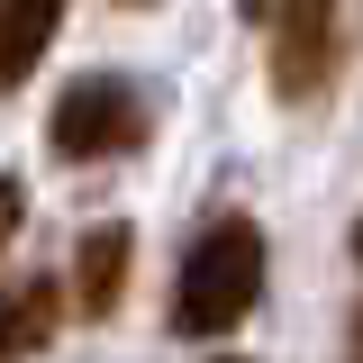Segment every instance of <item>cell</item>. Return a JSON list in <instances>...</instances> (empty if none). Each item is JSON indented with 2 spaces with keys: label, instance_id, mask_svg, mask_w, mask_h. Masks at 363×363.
Returning a JSON list of instances; mask_svg holds the SVG:
<instances>
[{
  "label": "cell",
  "instance_id": "obj_8",
  "mask_svg": "<svg viewBox=\"0 0 363 363\" xmlns=\"http://www.w3.org/2000/svg\"><path fill=\"white\" fill-rule=\"evenodd\" d=\"M345 336H354V363H363V309H354V327H345Z\"/></svg>",
  "mask_w": 363,
  "mask_h": 363
},
{
  "label": "cell",
  "instance_id": "obj_10",
  "mask_svg": "<svg viewBox=\"0 0 363 363\" xmlns=\"http://www.w3.org/2000/svg\"><path fill=\"white\" fill-rule=\"evenodd\" d=\"M218 363H245V354H218Z\"/></svg>",
  "mask_w": 363,
  "mask_h": 363
},
{
  "label": "cell",
  "instance_id": "obj_1",
  "mask_svg": "<svg viewBox=\"0 0 363 363\" xmlns=\"http://www.w3.org/2000/svg\"><path fill=\"white\" fill-rule=\"evenodd\" d=\"M264 227L255 218H209L191 245H182V272H173V336H191V345H218V336H236L245 318H255V300H264Z\"/></svg>",
  "mask_w": 363,
  "mask_h": 363
},
{
  "label": "cell",
  "instance_id": "obj_7",
  "mask_svg": "<svg viewBox=\"0 0 363 363\" xmlns=\"http://www.w3.org/2000/svg\"><path fill=\"white\" fill-rule=\"evenodd\" d=\"M18 236H28V182L0 173V272H9V255H18Z\"/></svg>",
  "mask_w": 363,
  "mask_h": 363
},
{
  "label": "cell",
  "instance_id": "obj_5",
  "mask_svg": "<svg viewBox=\"0 0 363 363\" xmlns=\"http://www.w3.org/2000/svg\"><path fill=\"white\" fill-rule=\"evenodd\" d=\"M64 327V281L55 272H18L9 300H0V363H28L37 345H55Z\"/></svg>",
  "mask_w": 363,
  "mask_h": 363
},
{
  "label": "cell",
  "instance_id": "obj_11",
  "mask_svg": "<svg viewBox=\"0 0 363 363\" xmlns=\"http://www.w3.org/2000/svg\"><path fill=\"white\" fill-rule=\"evenodd\" d=\"M128 9H145V0H128Z\"/></svg>",
  "mask_w": 363,
  "mask_h": 363
},
{
  "label": "cell",
  "instance_id": "obj_3",
  "mask_svg": "<svg viewBox=\"0 0 363 363\" xmlns=\"http://www.w3.org/2000/svg\"><path fill=\"white\" fill-rule=\"evenodd\" d=\"M345 9L354 0H245V18L272 37V100H318L345 73Z\"/></svg>",
  "mask_w": 363,
  "mask_h": 363
},
{
  "label": "cell",
  "instance_id": "obj_2",
  "mask_svg": "<svg viewBox=\"0 0 363 363\" xmlns=\"http://www.w3.org/2000/svg\"><path fill=\"white\" fill-rule=\"evenodd\" d=\"M155 136V100L128 73H73L55 91V118H45V155L55 164H118Z\"/></svg>",
  "mask_w": 363,
  "mask_h": 363
},
{
  "label": "cell",
  "instance_id": "obj_4",
  "mask_svg": "<svg viewBox=\"0 0 363 363\" xmlns=\"http://www.w3.org/2000/svg\"><path fill=\"white\" fill-rule=\"evenodd\" d=\"M128 264H136V227H128V218L82 227V245H73V281H64V309L109 318L118 300H128Z\"/></svg>",
  "mask_w": 363,
  "mask_h": 363
},
{
  "label": "cell",
  "instance_id": "obj_9",
  "mask_svg": "<svg viewBox=\"0 0 363 363\" xmlns=\"http://www.w3.org/2000/svg\"><path fill=\"white\" fill-rule=\"evenodd\" d=\"M354 264H363V218H354Z\"/></svg>",
  "mask_w": 363,
  "mask_h": 363
},
{
  "label": "cell",
  "instance_id": "obj_6",
  "mask_svg": "<svg viewBox=\"0 0 363 363\" xmlns=\"http://www.w3.org/2000/svg\"><path fill=\"white\" fill-rule=\"evenodd\" d=\"M64 9H73V0H0V91H18V82L45 64Z\"/></svg>",
  "mask_w": 363,
  "mask_h": 363
}]
</instances>
